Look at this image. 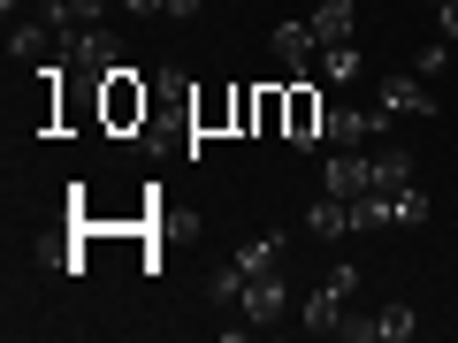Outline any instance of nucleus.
Instances as JSON below:
<instances>
[{"mask_svg":"<svg viewBox=\"0 0 458 343\" xmlns=\"http://www.w3.org/2000/svg\"><path fill=\"white\" fill-rule=\"evenodd\" d=\"M352 297H360V267H352V260H336V267L321 275V290H313L306 305H298L306 336H344V305H352Z\"/></svg>","mask_w":458,"mask_h":343,"instance_id":"nucleus-1","label":"nucleus"},{"mask_svg":"<svg viewBox=\"0 0 458 343\" xmlns=\"http://www.w3.org/2000/svg\"><path fill=\"white\" fill-rule=\"evenodd\" d=\"M298 297H291V282H283V267H267V275H245V297H237V313H245L252 328H267V321H283Z\"/></svg>","mask_w":458,"mask_h":343,"instance_id":"nucleus-2","label":"nucleus"},{"mask_svg":"<svg viewBox=\"0 0 458 343\" xmlns=\"http://www.w3.org/2000/svg\"><path fill=\"white\" fill-rule=\"evenodd\" d=\"M69 69H77V77H114V69H123V46H114L107 23H84V31L69 38Z\"/></svg>","mask_w":458,"mask_h":343,"instance_id":"nucleus-3","label":"nucleus"},{"mask_svg":"<svg viewBox=\"0 0 458 343\" xmlns=\"http://www.w3.org/2000/svg\"><path fill=\"white\" fill-rule=\"evenodd\" d=\"M375 114H382V122H428V114H436V92H428L420 77H382Z\"/></svg>","mask_w":458,"mask_h":343,"instance_id":"nucleus-4","label":"nucleus"},{"mask_svg":"<svg viewBox=\"0 0 458 343\" xmlns=\"http://www.w3.org/2000/svg\"><path fill=\"white\" fill-rule=\"evenodd\" d=\"M344 336L352 343H405V336H420V313L412 305H382V313H367V321H344Z\"/></svg>","mask_w":458,"mask_h":343,"instance_id":"nucleus-5","label":"nucleus"},{"mask_svg":"<svg viewBox=\"0 0 458 343\" xmlns=\"http://www.w3.org/2000/svg\"><path fill=\"white\" fill-rule=\"evenodd\" d=\"M267 46H276V62L291 69V77H313V54H321V38H313V16L276 23V31H267Z\"/></svg>","mask_w":458,"mask_h":343,"instance_id":"nucleus-6","label":"nucleus"},{"mask_svg":"<svg viewBox=\"0 0 458 343\" xmlns=\"http://www.w3.org/2000/svg\"><path fill=\"white\" fill-rule=\"evenodd\" d=\"M321 138H328V146H367V138H390V122H382L375 107H328Z\"/></svg>","mask_w":458,"mask_h":343,"instance_id":"nucleus-7","label":"nucleus"},{"mask_svg":"<svg viewBox=\"0 0 458 343\" xmlns=\"http://www.w3.org/2000/svg\"><path fill=\"white\" fill-rule=\"evenodd\" d=\"M321 191H336V198L375 191V176H367V153H360V146H336V153H328V168H321Z\"/></svg>","mask_w":458,"mask_h":343,"instance_id":"nucleus-8","label":"nucleus"},{"mask_svg":"<svg viewBox=\"0 0 458 343\" xmlns=\"http://www.w3.org/2000/svg\"><path fill=\"white\" fill-rule=\"evenodd\" d=\"M321 122H328V114H321V99H313L306 84H298V92L283 99V130H291V146H298V153H313V146H321Z\"/></svg>","mask_w":458,"mask_h":343,"instance_id":"nucleus-9","label":"nucleus"},{"mask_svg":"<svg viewBox=\"0 0 458 343\" xmlns=\"http://www.w3.org/2000/svg\"><path fill=\"white\" fill-rule=\"evenodd\" d=\"M313 38L321 46H352L360 38V0H321L313 8Z\"/></svg>","mask_w":458,"mask_h":343,"instance_id":"nucleus-10","label":"nucleus"},{"mask_svg":"<svg viewBox=\"0 0 458 343\" xmlns=\"http://www.w3.org/2000/svg\"><path fill=\"white\" fill-rule=\"evenodd\" d=\"M54 16H31V23H8V62H38V54L54 46Z\"/></svg>","mask_w":458,"mask_h":343,"instance_id":"nucleus-11","label":"nucleus"},{"mask_svg":"<svg viewBox=\"0 0 458 343\" xmlns=\"http://www.w3.org/2000/svg\"><path fill=\"white\" fill-rule=\"evenodd\" d=\"M367 176H375V191H405V183H412V153H405V146L367 153Z\"/></svg>","mask_w":458,"mask_h":343,"instance_id":"nucleus-12","label":"nucleus"},{"mask_svg":"<svg viewBox=\"0 0 458 343\" xmlns=\"http://www.w3.org/2000/svg\"><path fill=\"white\" fill-rule=\"evenodd\" d=\"M306 229H313V237H352V198H336V191L313 198V206H306Z\"/></svg>","mask_w":458,"mask_h":343,"instance_id":"nucleus-13","label":"nucleus"},{"mask_svg":"<svg viewBox=\"0 0 458 343\" xmlns=\"http://www.w3.org/2000/svg\"><path fill=\"white\" fill-rule=\"evenodd\" d=\"M237 267H245V275H267V267H283V229H267V237H245V245H237Z\"/></svg>","mask_w":458,"mask_h":343,"instance_id":"nucleus-14","label":"nucleus"},{"mask_svg":"<svg viewBox=\"0 0 458 343\" xmlns=\"http://www.w3.org/2000/svg\"><path fill=\"white\" fill-rule=\"evenodd\" d=\"M38 16H54V31H62V38H77L84 23H99V16H107V0H62V8H38Z\"/></svg>","mask_w":458,"mask_h":343,"instance_id":"nucleus-15","label":"nucleus"},{"mask_svg":"<svg viewBox=\"0 0 458 343\" xmlns=\"http://www.w3.org/2000/svg\"><path fill=\"white\" fill-rule=\"evenodd\" d=\"M107 114H114V122H131V114H146V92L131 84V69H114V77H107Z\"/></svg>","mask_w":458,"mask_h":343,"instance_id":"nucleus-16","label":"nucleus"},{"mask_svg":"<svg viewBox=\"0 0 458 343\" xmlns=\"http://www.w3.org/2000/svg\"><path fill=\"white\" fill-rule=\"evenodd\" d=\"M237 297H245V267L229 260V267H214V275H207V305H237Z\"/></svg>","mask_w":458,"mask_h":343,"instance_id":"nucleus-17","label":"nucleus"},{"mask_svg":"<svg viewBox=\"0 0 458 343\" xmlns=\"http://www.w3.org/2000/svg\"><path fill=\"white\" fill-rule=\"evenodd\" d=\"M321 69H328V84H352L360 77V38L352 46H321Z\"/></svg>","mask_w":458,"mask_h":343,"instance_id":"nucleus-18","label":"nucleus"},{"mask_svg":"<svg viewBox=\"0 0 458 343\" xmlns=\"http://www.w3.org/2000/svg\"><path fill=\"white\" fill-rule=\"evenodd\" d=\"M390 206H397V229H420V222H428V191H420V183L390 191Z\"/></svg>","mask_w":458,"mask_h":343,"instance_id":"nucleus-19","label":"nucleus"},{"mask_svg":"<svg viewBox=\"0 0 458 343\" xmlns=\"http://www.w3.org/2000/svg\"><path fill=\"white\" fill-rule=\"evenodd\" d=\"M412 77H451V38H428V46L412 54Z\"/></svg>","mask_w":458,"mask_h":343,"instance_id":"nucleus-20","label":"nucleus"},{"mask_svg":"<svg viewBox=\"0 0 458 343\" xmlns=\"http://www.w3.org/2000/svg\"><path fill=\"white\" fill-rule=\"evenodd\" d=\"M283 99H291V92H260V99H252V122H260V130L283 122Z\"/></svg>","mask_w":458,"mask_h":343,"instance_id":"nucleus-21","label":"nucleus"},{"mask_svg":"<svg viewBox=\"0 0 458 343\" xmlns=\"http://www.w3.org/2000/svg\"><path fill=\"white\" fill-rule=\"evenodd\" d=\"M436 23H443V38H458V0H443V16H436Z\"/></svg>","mask_w":458,"mask_h":343,"instance_id":"nucleus-22","label":"nucleus"},{"mask_svg":"<svg viewBox=\"0 0 458 343\" xmlns=\"http://www.w3.org/2000/svg\"><path fill=\"white\" fill-rule=\"evenodd\" d=\"M161 16H199V0H161Z\"/></svg>","mask_w":458,"mask_h":343,"instance_id":"nucleus-23","label":"nucleus"},{"mask_svg":"<svg viewBox=\"0 0 458 343\" xmlns=\"http://www.w3.org/2000/svg\"><path fill=\"white\" fill-rule=\"evenodd\" d=\"M123 8H131V16H161V0H123Z\"/></svg>","mask_w":458,"mask_h":343,"instance_id":"nucleus-24","label":"nucleus"},{"mask_svg":"<svg viewBox=\"0 0 458 343\" xmlns=\"http://www.w3.org/2000/svg\"><path fill=\"white\" fill-rule=\"evenodd\" d=\"M38 8H62V0H38Z\"/></svg>","mask_w":458,"mask_h":343,"instance_id":"nucleus-25","label":"nucleus"},{"mask_svg":"<svg viewBox=\"0 0 458 343\" xmlns=\"http://www.w3.org/2000/svg\"><path fill=\"white\" fill-rule=\"evenodd\" d=\"M428 8H443V0H428Z\"/></svg>","mask_w":458,"mask_h":343,"instance_id":"nucleus-26","label":"nucleus"}]
</instances>
